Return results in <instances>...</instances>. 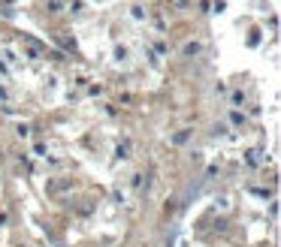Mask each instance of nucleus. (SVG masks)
I'll return each instance as SVG.
<instances>
[{"mask_svg":"<svg viewBox=\"0 0 281 247\" xmlns=\"http://www.w3.org/2000/svg\"><path fill=\"white\" fill-rule=\"evenodd\" d=\"M24 55H27V58H33V61L43 58V45H40V42H33V40H24Z\"/></svg>","mask_w":281,"mask_h":247,"instance_id":"nucleus-1","label":"nucleus"},{"mask_svg":"<svg viewBox=\"0 0 281 247\" xmlns=\"http://www.w3.org/2000/svg\"><path fill=\"white\" fill-rule=\"evenodd\" d=\"M115 157H118V160H127V157H130V142H121L115 148Z\"/></svg>","mask_w":281,"mask_h":247,"instance_id":"nucleus-2","label":"nucleus"},{"mask_svg":"<svg viewBox=\"0 0 281 247\" xmlns=\"http://www.w3.org/2000/svg\"><path fill=\"white\" fill-rule=\"evenodd\" d=\"M187 139H190V130H182V133H175V136H172V142H175V145H185Z\"/></svg>","mask_w":281,"mask_h":247,"instance_id":"nucleus-3","label":"nucleus"},{"mask_svg":"<svg viewBox=\"0 0 281 247\" xmlns=\"http://www.w3.org/2000/svg\"><path fill=\"white\" fill-rule=\"evenodd\" d=\"M200 48H203L200 42H187L185 45V55H200Z\"/></svg>","mask_w":281,"mask_h":247,"instance_id":"nucleus-4","label":"nucleus"},{"mask_svg":"<svg viewBox=\"0 0 281 247\" xmlns=\"http://www.w3.org/2000/svg\"><path fill=\"white\" fill-rule=\"evenodd\" d=\"M46 6H48V12H61L64 9V0H48Z\"/></svg>","mask_w":281,"mask_h":247,"instance_id":"nucleus-5","label":"nucleus"},{"mask_svg":"<svg viewBox=\"0 0 281 247\" xmlns=\"http://www.w3.org/2000/svg\"><path fill=\"white\" fill-rule=\"evenodd\" d=\"M115 58H118V61H124V58H127V48H124V45H118V48H115Z\"/></svg>","mask_w":281,"mask_h":247,"instance_id":"nucleus-6","label":"nucleus"},{"mask_svg":"<svg viewBox=\"0 0 281 247\" xmlns=\"http://www.w3.org/2000/svg\"><path fill=\"white\" fill-rule=\"evenodd\" d=\"M230 121L236 124V127H239V124H245V118H242V112H233V115H230Z\"/></svg>","mask_w":281,"mask_h":247,"instance_id":"nucleus-7","label":"nucleus"},{"mask_svg":"<svg viewBox=\"0 0 281 247\" xmlns=\"http://www.w3.org/2000/svg\"><path fill=\"white\" fill-rule=\"evenodd\" d=\"M242 103H245V97H242V94L236 91V94H233V105H242Z\"/></svg>","mask_w":281,"mask_h":247,"instance_id":"nucleus-8","label":"nucleus"},{"mask_svg":"<svg viewBox=\"0 0 281 247\" xmlns=\"http://www.w3.org/2000/svg\"><path fill=\"white\" fill-rule=\"evenodd\" d=\"M0 226H6V211H0Z\"/></svg>","mask_w":281,"mask_h":247,"instance_id":"nucleus-9","label":"nucleus"}]
</instances>
